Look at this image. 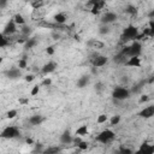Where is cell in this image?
I'll use <instances>...</instances> for the list:
<instances>
[{
  "label": "cell",
  "instance_id": "cell-1",
  "mask_svg": "<svg viewBox=\"0 0 154 154\" xmlns=\"http://www.w3.org/2000/svg\"><path fill=\"white\" fill-rule=\"evenodd\" d=\"M120 53L123 55H125L126 58H129V57H140L141 53H142V43L138 40H135L129 46L123 47Z\"/></svg>",
  "mask_w": 154,
  "mask_h": 154
},
{
  "label": "cell",
  "instance_id": "cell-2",
  "mask_svg": "<svg viewBox=\"0 0 154 154\" xmlns=\"http://www.w3.org/2000/svg\"><path fill=\"white\" fill-rule=\"evenodd\" d=\"M138 36H140V31L138 29L132 25V24H129L128 26H125L122 31V35H120V40L123 42H129V41H135V40H138Z\"/></svg>",
  "mask_w": 154,
  "mask_h": 154
},
{
  "label": "cell",
  "instance_id": "cell-3",
  "mask_svg": "<svg viewBox=\"0 0 154 154\" xmlns=\"http://www.w3.org/2000/svg\"><path fill=\"white\" fill-rule=\"evenodd\" d=\"M116 138V132L112 129H105L102 131H100L97 134V136L95 137L96 142L101 143V144H108L111 143L113 140Z\"/></svg>",
  "mask_w": 154,
  "mask_h": 154
},
{
  "label": "cell",
  "instance_id": "cell-4",
  "mask_svg": "<svg viewBox=\"0 0 154 154\" xmlns=\"http://www.w3.org/2000/svg\"><path fill=\"white\" fill-rule=\"evenodd\" d=\"M130 95H131V91L126 87H116L112 90V97L117 101H124L129 99Z\"/></svg>",
  "mask_w": 154,
  "mask_h": 154
},
{
  "label": "cell",
  "instance_id": "cell-5",
  "mask_svg": "<svg viewBox=\"0 0 154 154\" xmlns=\"http://www.w3.org/2000/svg\"><path fill=\"white\" fill-rule=\"evenodd\" d=\"M1 138L4 140H12V138H16V137H19L20 136V131L17 126L14 125H8L6 128L2 129L1 134H0Z\"/></svg>",
  "mask_w": 154,
  "mask_h": 154
},
{
  "label": "cell",
  "instance_id": "cell-6",
  "mask_svg": "<svg viewBox=\"0 0 154 154\" xmlns=\"http://www.w3.org/2000/svg\"><path fill=\"white\" fill-rule=\"evenodd\" d=\"M87 5L90 6V13L97 16L106 6V0H89Z\"/></svg>",
  "mask_w": 154,
  "mask_h": 154
},
{
  "label": "cell",
  "instance_id": "cell-7",
  "mask_svg": "<svg viewBox=\"0 0 154 154\" xmlns=\"http://www.w3.org/2000/svg\"><path fill=\"white\" fill-rule=\"evenodd\" d=\"M90 63H91L93 67H102L108 63V58L106 55L95 54L93 58H90Z\"/></svg>",
  "mask_w": 154,
  "mask_h": 154
},
{
  "label": "cell",
  "instance_id": "cell-8",
  "mask_svg": "<svg viewBox=\"0 0 154 154\" xmlns=\"http://www.w3.org/2000/svg\"><path fill=\"white\" fill-rule=\"evenodd\" d=\"M117 18H118V16H117V13L116 12H113V11H107L106 13H103L102 16H101V24H107V25H109V24H112V23H114L116 20H117Z\"/></svg>",
  "mask_w": 154,
  "mask_h": 154
},
{
  "label": "cell",
  "instance_id": "cell-9",
  "mask_svg": "<svg viewBox=\"0 0 154 154\" xmlns=\"http://www.w3.org/2000/svg\"><path fill=\"white\" fill-rule=\"evenodd\" d=\"M16 32H17V24H16V22L13 20V18H11V19L6 23V25H5L4 30H2V34L6 35V36H12V35H14Z\"/></svg>",
  "mask_w": 154,
  "mask_h": 154
},
{
  "label": "cell",
  "instance_id": "cell-10",
  "mask_svg": "<svg viewBox=\"0 0 154 154\" xmlns=\"http://www.w3.org/2000/svg\"><path fill=\"white\" fill-rule=\"evenodd\" d=\"M138 117H141V118H143V119L153 118V117H154V103L143 107V108L138 112Z\"/></svg>",
  "mask_w": 154,
  "mask_h": 154
},
{
  "label": "cell",
  "instance_id": "cell-11",
  "mask_svg": "<svg viewBox=\"0 0 154 154\" xmlns=\"http://www.w3.org/2000/svg\"><path fill=\"white\" fill-rule=\"evenodd\" d=\"M136 153H138V154H153L154 153V144L148 143V142H143L142 144H140V148L136 150Z\"/></svg>",
  "mask_w": 154,
  "mask_h": 154
},
{
  "label": "cell",
  "instance_id": "cell-12",
  "mask_svg": "<svg viewBox=\"0 0 154 154\" xmlns=\"http://www.w3.org/2000/svg\"><path fill=\"white\" fill-rule=\"evenodd\" d=\"M5 75L10 79H17V78L22 77V69H19V67H11V69L5 71Z\"/></svg>",
  "mask_w": 154,
  "mask_h": 154
},
{
  "label": "cell",
  "instance_id": "cell-13",
  "mask_svg": "<svg viewBox=\"0 0 154 154\" xmlns=\"http://www.w3.org/2000/svg\"><path fill=\"white\" fill-rule=\"evenodd\" d=\"M59 141L61 144H71L73 143V136L71 135L70 130H64L63 134L59 137Z\"/></svg>",
  "mask_w": 154,
  "mask_h": 154
},
{
  "label": "cell",
  "instance_id": "cell-14",
  "mask_svg": "<svg viewBox=\"0 0 154 154\" xmlns=\"http://www.w3.org/2000/svg\"><path fill=\"white\" fill-rule=\"evenodd\" d=\"M141 64H142V61H141L140 57H129L124 63V65L128 67H140Z\"/></svg>",
  "mask_w": 154,
  "mask_h": 154
},
{
  "label": "cell",
  "instance_id": "cell-15",
  "mask_svg": "<svg viewBox=\"0 0 154 154\" xmlns=\"http://www.w3.org/2000/svg\"><path fill=\"white\" fill-rule=\"evenodd\" d=\"M58 67V65H57V63L55 61H48V63H46L43 66H42V69H41V72L43 73V75H49V73H52V72H54L55 71V69Z\"/></svg>",
  "mask_w": 154,
  "mask_h": 154
},
{
  "label": "cell",
  "instance_id": "cell-16",
  "mask_svg": "<svg viewBox=\"0 0 154 154\" xmlns=\"http://www.w3.org/2000/svg\"><path fill=\"white\" fill-rule=\"evenodd\" d=\"M43 122H45V118H43V116H41V114H34V116H31V117L29 118V123H30L32 126L41 125Z\"/></svg>",
  "mask_w": 154,
  "mask_h": 154
},
{
  "label": "cell",
  "instance_id": "cell-17",
  "mask_svg": "<svg viewBox=\"0 0 154 154\" xmlns=\"http://www.w3.org/2000/svg\"><path fill=\"white\" fill-rule=\"evenodd\" d=\"M53 19H54V22H55L57 24L63 25V24H65V22H66L67 18H66V14H65V13H63V12H58V13L54 14Z\"/></svg>",
  "mask_w": 154,
  "mask_h": 154
},
{
  "label": "cell",
  "instance_id": "cell-18",
  "mask_svg": "<svg viewBox=\"0 0 154 154\" xmlns=\"http://www.w3.org/2000/svg\"><path fill=\"white\" fill-rule=\"evenodd\" d=\"M89 84V76L83 75L77 79V87L78 88H85Z\"/></svg>",
  "mask_w": 154,
  "mask_h": 154
},
{
  "label": "cell",
  "instance_id": "cell-19",
  "mask_svg": "<svg viewBox=\"0 0 154 154\" xmlns=\"http://www.w3.org/2000/svg\"><path fill=\"white\" fill-rule=\"evenodd\" d=\"M89 134V130H88V126L87 125H81V126H78L77 129H76V131H75V135L76 136H81V137H84V136H87Z\"/></svg>",
  "mask_w": 154,
  "mask_h": 154
},
{
  "label": "cell",
  "instance_id": "cell-20",
  "mask_svg": "<svg viewBox=\"0 0 154 154\" xmlns=\"http://www.w3.org/2000/svg\"><path fill=\"white\" fill-rule=\"evenodd\" d=\"M36 45H37L36 37H28L26 41H25V43H24V48H25V49H31V48H34Z\"/></svg>",
  "mask_w": 154,
  "mask_h": 154
},
{
  "label": "cell",
  "instance_id": "cell-21",
  "mask_svg": "<svg viewBox=\"0 0 154 154\" xmlns=\"http://www.w3.org/2000/svg\"><path fill=\"white\" fill-rule=\"evenodd\" d=\"M12 18H13V20L16 22V24H17V25H19V26H22V25H25V24H26L25 18H24L20 13H16Z\"/></svg>",
  "mask_w": 154,
  "mask_h": 154
},
{
  "label": "cell",
  "instance_id": "cell-22",
  "mask_svg": "<svg viewBox=\"0 0 154 154\" xmlns=\"http://www.w3.org/2000/svg\"><path fill=\"white\" fill-rule=\"evenodd\" d=\"M10 43H11V38L1 32V35H0V48H5V47L8 46Z\"/></svg>",
  "mask_w": 154,
  "mask_h": 154
},
{
  "label": "cell",
  "instance_id": "cell-23",
  "mask_svg": "<svg viewBox=\"0 0 154 154\" xmlns=\"http://www.w3.org/2000/svg\"><path fill=\"white\" fill-rule=\"evenodd\" d=\"M32 32V29L29 26V25H22V29H20V34H22V36H24V37H30V34Z\"/></svg>",
  "mask_w": 154,
  "mask_h": 154
},
{
  "label": "cell",
  "instance_id": "cell-24",
  "mask_svg": "<svg viewBox=\"0 0 154 154\" xmlns=\"http://www.w3.org/2000/svg\"><path fill=\"white\" fill-rule=\"evenodd\" d=\"M59 152H61V148L58 147V146L48 147V148H46V149L42 150V153H45V154H54V153H59Z\"/></svg>",
  "mask_w": 154,
  "mask_h": 154
},
{
  "label": "cell",
  "instance_id": "cell-25",
  "mask_svg": "<svg viewBox=\"0 0 154 154\" xmlns=\"http://www.w3.org/2000/svg\"><path fill=\"white\" fill-rule=\"evenodd\" d=\"M88 45L89 46H91L93 48H96V49H100V48H103V42H101V41H97V40H91V41H89L88 42Z\"/></svg>",
  "mask_w": 154,
  "mask_h": 154
},
{
  "label": "cell",
  "instance_id": "cell-26",
  "mask_svg": "<svg viewBox=\"0 0 154 154\" xmlns=\"http://www.w3.org/2000/svg\"><path fill=\"white\" fill-rule=\"evenodd\" d=\"M120 120H122L120 114H114V116H112V118L109 119V125H111V126H116V125H118V124L120 123Z\"/></svg>",
  "mask_w": 154,
  "mask_h": 154
},
{
  "label": "cell",
  "instance_id": "cell-27",
  "mask_svg": "<svg viewBox=\"0 0 154 154\" xmlns=\"http://www.w3.org/2000/svg\"><path fill=\"white\" fill-rule=\"evenodd\" d=\"M30 5H31V7H32L34 10H40V8L45 5V1H43V0H34V1L30 2Z\"/></svg>",
  "mask_w": 154,
  "mask_h": 154
},
{
  "label": "cell",
  "instance_id": "cell-28",
  "mask_svg": "<svg viewBox=\"0 0 154 154\" xmlns=\"http://www.w3.org/2000/svg\"><path fill=\"white\" fill-rule=\"evenodd\" d=\"M106 122H108V116L107 114L102 113V114L97 116V118H96V123L97 124H105Z\"/></svg>",
  "mask_w": 154,
  "mask_h": 154
},
{
  "label": "cell",
  "instance_id": "cell-29",
  "mask_svg": "<svg viewBox=\"0 0 154 154\" xmlns=\"http://www.w3.org/2000/svg\"><path fill=\"white\" fill-rule=\"evenodd\" d=\"M18 67H19V69H22V70H24V69H26V67H28L26 57H23V58H20V59L18 60Z\"/></svg>",
  "mask_w": 154,
  "mask_h": 154
},
{
  "label": "cell",
  "instance_id": "cell-30",
  "mask_svg": "<svg viewBox=\"0 0 154 154\" xmlns=\"http://www.w3.org/2000/svg\"><path fill=\"white\" fill-rule=\"evenodd\" d=\"M148 29H149V37H154V18H150L148 22Z\"/></svg>",
  "mask_w": 154,
  "mask_h": 154
},
{
  "label": "cell",
  "instance_id": "cell-31",
  "mask_svg": "<svg viewBox=\"0 0 154 154\" xmlns=\"http://www.w3.org/2000/svg\"><path fill=\"white\" fill-rule=\"evenodd\" d=\"M125 12H126V13H129V14H131V16H134V14H136L137 8H136L134 5H128V6H126V8H125Z\"/></svg>",
  "mask_w": 154,
  "mask_h": 154
},
{
  "label": "cell",
  "instance_id": "cell-32",
  "mask_svg": "<svg viewBox=\"0 0 154 154\" xmlns=\"http://www.w3.org/2000/svg\"><path fill=\"white\" fill-rule=\"evenodd\" d=\"M76 146H77V148H78L79 150H87L88 147H89V143H88L87 141H83V140H82V141H81L78 144H76Z\"/></svg>",
  "mask_w": 154,
  "mask_h": 154
},
{
  "label": "cell",
  "instance_id": "cell-33",
  "mask_svg": "<svg viewBox=\"0 0 154 154\" xmlns=\"http://www.w3.org/2000/svg\"><path fill=\"white\" fill-rule=\"evenodd\" d=\"M17 114H18V111H17V109H14V108H12V109L7 111L6 117H7L8 119H13V118H16V117H17Z\"/></svg>",
  "mask_w": 154,
  "mask_h": 154
},
{
  "label": "cell",
  "instance_id": "cell-34",
  "mask_svg": "<svg viewBox=\"0 0 154 154\" xmlns=\"http://www.w3.org/2000/svg\"><path fill=\"white\" fill-rule=\"evenodd\" d=\"M99 32H100L101 35L108 34V32H109V28H108V25H107V24H102V25L100 26V29H99Z\"/></svg>",
  "mask_w": 154,
  "mask_h": 154
},
{
  "label": "cell",
  "instance_id": "cell-35",
  "mask_svg": "<svg viewBox=\"0 0 154 154\" xmlns=\"http://www.w3.org/2000/svg\"><path fill=\"white\" fill-rule=\"evenodd\" d=\"M38 91H40V85H38V84H35V85L31 88V90H30V95H31V96H36V95L38 94Z\"/></svg>",
  "mask_w": 154,
  "mask_h": 154
},
{
  "label": "cell",
  "instance_id": "cell-36",
  "mask_svg": "<svg viewBox=\"0 0 154 154\" xmlns=\"http://www.w3.org/2000/svg\"><path fill=\"white\" fill-rule=\"evenodd\" d=\"M51 84H52V79L49 77H46V78H43V81L41 83V87H49Z\"/></svg>",
  "mask_w": 154,
  "mask_h": 154
},
{
  "label": "cell",
  "instance_id": "cell-37",
  "mask_svg": "<svg viewBox=\"0 0 154 154\" xmlns=\"http://www.w3.org/2000/svg\"><path fill=\"white\" fill-rule=\"evenodd\" d=\"M119 152L123 153V154H131V153H132V150H131L130 148H126V147H124V146H122V147L119 148Z\"/></svg>",
  "mask_w": 154,
  "mask_h": 154
},
{
  "label": "cell",
  "instance_id": "cell-38",
  "mask_svg": "<svg viewBox=\"0 0 154 154\" xmlns=\"http://www.w3.org/2000/svg\"><path fill=\"white\" fill-rule=\"evenodd\" d=\"M54 46H48L47 48H46V53L48 54V55H53L54 54Z\"/></svg>",
  "mask_w": 154,
  "mask_h": 154
},
{
  "label": "cell",
  "instance_id": "cell-39",
  "mask_svg": "<svg viewBox=\"0 0 154 154\" xmlns=\"http://www.w3.org/2000/svg\"><path fill=\"white\" fill-rule=\"evenodd\" d=\"M24 79H25V82H29V83H30V82H32V81L35 79V76L30 73V75H26V76L24 77Z\"/></svg>",
  "mask_w": 154,
  "mask_h": 154
},
{
  "label": "cell",
  "instance_id": "cell-40",
  "mask_svg": "<svg viewBox=\"0 0 154 154\" xmlns=\"http://www.w3.org/2000/svg\"><path fill=\"white\" fill-rule=\"evenodd\" d=\"M19 103L20 105H26V103H29V99H26V97H19Z\"/></svg>",
  "mask_w": 154,
  "mask_h": 154
},
{
  "label": "cell",
  "instance_id": "cell-41",
  "mask_svg": "<svg viewBox=\"0 0 154 154\" xmlns=\"http://www.w3.org/2000/svg\"><path fill=\"white\" fill-rule=\"evenodd\" d=\"M148 100H149L148 95H142L141 99H140V103H143V102H146V101H148Z\"/></svg>",
  "mask_w": 154,
  "mask_h": 154
},
{
  "label": "cell",
  "instance_id": "cell-42",
  "mask_svg": "<svg viewBox=\"0 0 154 154\" xmlns=\"http://www.w3.org/2000/svg\"><path fill=\"white\" fill-rule=\"evenodd\" d=\"M6 5H7V0H0V8L1 10H4L6 7Z\"/></svg>",
  "mask_w": 154,
  "mask_h": 154
},
{
  "label": "cell",
  "instance_id": "cell-43",
  "mask_svg": "<svg viewBox=\"0 0 154 154\" xmlns=\"http://www.w3.org/2000/svg\"><path fill=\"white\" fill-rule=\"evenodd\" d=\"M95 90L96 91H101L102 90V83H96L95 84Z\"/></svg>",
  "mask_w": 154,
  "mask_h": 154
},
{
  "label": "cell",
  "instance_id": "cell-44",
  "mask_svg": "<svg viewBox=\"0 0 154 154\" xmlns=\"http://www.w3.org/2000/svg\"><path fill=\"white\" fill-rule=\"evenodd\" d=\"M25 142H26L28 144H34V140H32V138H29V137L25 140Z\"/></svg>",
  "mask_w": 154,
  "mask_h": 154
},
{
  "label": "cell",
  "instance_id": "cell-45",
  "mask_svg": "<svg viewBox=\"0 0 154 154\" xmlns=\"http://www.w3.org/2000/svg\"><path fill=\"white\" fill-rule=\"evenodd\" d=\"M148 17H149V18H154V8H153V10H152V11L149 12V14H148Z\"/></svg>",
  "mask_w": 154,
  "mask_h": 154
}]
</instances>
